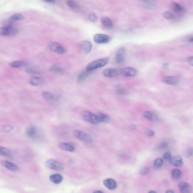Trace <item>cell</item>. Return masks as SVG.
I'll list each match as a JSON object with an SVG mask.
<instances>
[{"mask_svg": "<svg viewBox=\"0 0 193 193\" xmlns=\"http://www.w3.org/2000/svg\"><path fill=\"white\" fill-rule=\"evenodd\" d=\"M109 60H110V58L109 57H105L98 59H96L95 61L90 62L89 64H87V66L86 67V69L88 71H92L93 70H95L98 68L103 67L105 65H106L108 63V62H109Z\"/></svg>", "mask_w": 193, "mask_h": 193, "instance_id": "6da1fadb", "label": "cell"}, {"mask_svg": "<svg viewBox=\"0 0 193 193\" xmlns=\"http://www.w3.org/2000/svg\"><path fill=\"white\" fill-rule=\"evenodd\" d=\"M48 49L55 53L64 54L67 52L66 49L62 45L57 42H51L48 44Z\"/></svg>", "mask_w": 193, "mask_h": 193, "instance_id": "7a4b0ae2", "label": "cell"}, {"mask_svg": "<svg viewBox=\"0 0 193 193\" xmlns=\"http://www.w3.org/2000/svg\"><path fill=\"white\" fill-rule=\"evenodd\" d=\"M81 117L84 120H85L86 122H89L93 124H98V123L96 120V114H93L90 111H87V110L82 111L81 113Z\"/></svg>", "mask_w": 193, "mask_h": 193, "instance_id": "3957f363", "label": "cell"}, {"mask_svg": "<svg viewBox=\"0 0 193 193\" xmlns=\"http://www.w3.org/2000/svg\"><path fill=\"white\" fill-rule=\"evenodd\" d=\"M45 165L47 168L55 171H62L64 169L63 165L61 163L51 159L45 161Z\"/></svg>", "mask_w": 193, "mask_h": 193, "instance_id": "277c9868", "label": "cell"}, {"mask_svg": "<svg viewBox=\"0 0 193 193\" xmlns=\"http://www.w3.org/2000/svg\"><path fill=\"white\" fill-rule=\"evenodd\" d=\"M74 135L78 139L85 142H91L92 141V137L89 134L83 132L82 131L76 130L74 132Z\"/></svg>", "mask_w": 193, "mask_h": 193, "instance_id": "5b68a950", "label": "cell"}, {"mask_svg": "<svg viewBox=\"0 0 193 193\" xmlns=\"http://www.w3.org/2000/svg\"><path fill=\"white\" fill-rule=\"evenodd\" d=\"M17 30L11 25H7L0 28V35L4 36H13L17 33Z\"/></svg>", "mask_w": 193, "mask_h": 193, "instance_id": "8992f818", "label": "cell"}, {"mask_svg": "<svg viewBox=\"0 0 193 193\" xmlns=\"http://www.w3.org/2000/svg\"><path fill=\"white\" fill-rule=\"evenodd\" d=\"M110 37L104 34H96L93 37L94 41L96 44H106L110 41Z\"/></svg>", "mask_w": 193, "mask_h": 193, "instance_id": "52a82bcc", "label": "cell"}, {"mask_svg": "<svg viewBox=\"0 0 193 193\" xmlns=\"http://www.w3.org/2000/svg\"><path fill=\"white\" fill-rule=\"evenodd\" d=\"M126 49L124 47H122L118 49L116 54L115 61L117 63H122L125 59Z\"/></svg>", "mask_w": 193, "mask_h": 193, "instance_id": "ba28073f", "label": "cell"}, {"mask_svg": "<svg viewBox=\"0 0 193 193\" xmlns=\"http://www.w3.org/2000/svg\"><path fill=\"white\" fill-rule=\"evenodd\" d=\"M1 164L5 168H6L8 170L12 172H16L19 171V167L18 165L13 163L10 161H1Z\"/></svg>", "mask_w": 193, "mask_h": 193, "instance_id": "9c48e42d", "label": "cell"}, {"mask_svg": "<svg viewBox=\"0 0 193 193\" xmlns=\"http://www.w3.org/2000/svg\"><path fill=\"white\" fill-rule=\"evenodd\" d=\"M104 186H105L108 189L113 190L116 189L117 187V182L114 179H106L104 180Z\"/></svg>", "mask_w": 193, "mask_h": 193, "instance_id": "30bf717a", "label": "cell"}, {"mask_svg": "<svg viewBox=\"0 0 193 193\" xmlns=\"http://www.w3.org/2000/svg\"><path fill=\"white\" fill-rule=\"evenodd\" d=\"M122 74L127 77H133L136 76L138 72L136 68L133 67H126L122 70Z\"/></svg>", "mask_w": 193, "mask_h": 193, "instance_id": "8fae6325", "label": "cell"}, {"mask_svg": "<svg viewBox=\"0 0 193 193\" xmlns=\"http://www.w3.org/2000/svg\"><path fill=\"white\" fill-rule=\"evenodd\" d=\"M102 75L107 78H115L119 75V73L113 68H107L102 71Z\"/></svg>", "mask_w": 193, "mask_h": 193, "instance_id": "7c38bea8", "label": "cell"}, {"mask_svg": "<svg viewBox=\"0 0 193 193\" xmlns=\"http://www.w3.org/2000/svg\"><path fill=\"white\" fill-rule=\"evenodd\" d=\"M59 147L61 150L67 151L69 152H74L75 150V146L71 143L62 142L59 144Z\"/></svg>", "mask_w": 193, "mask_h": 193, "instance_id": "4fadbf2b", "label": "cell"}, {"mask_svg": "<svg viewBox=\"0 0 193 193\" xmlns=\"http://www.w3.org/2000/svg\"><path fill=\"white\" fill-rule=\"evenodd\" d=\"M172 165H173L175 167H182L184 163L182 161V157L179 155H177L174 157H172L171 160L169 161Z\"/></svg>", "mask_w": 193, "mask_h": 193, "instance_id": "5bb4252c", "label": "cell"}, {"mask_svg": "<svg viewBox=\"0 0 193 193\" xmlns=\"http://www.w3.org/2000/svg\"><path fill=\"white\" fill-rule=\"evenodd\" d=\"M179 189L181 193H190L191 191V187L190 184L187 182H181L179 183Z\"/></svg>", "mask_w": 193, "mask_h": 193, "instance_id": "9a60e30c", "label": "cell"}, {"mask_svg": "<svg viewBox=\"0 0 193 193\" xmlns=\"http://www.w3.org/2000/svg\"><path fill=\"white\" fill-rule=\"evenodd\" d=\"M96 119L98 123H108L110 121V118L107 115L101 112L96 114Z\"/></svg>", "mask_w": 193, "mask_h": 193, "instance_id": "2e32d148", "label": "cell"}, {"mask_svg": "<svg viewBox=\"0 0 193 193\" xmlns=\"http://www.w3.org/2000/svg\"><path fill=\"white\" fill-rule=\"evenodd\" d=\"M172 10L177 14H182L185 12V9L179 4L176 2H172L170 5Z\"/></svg>", "mask_w": 193, "mask_h": 193, "instance_id": "e0dca14e", "label": "cell"}, {"mask_svg": "<svg viewBox=\"0 0 193 193\" xmlns=\"http://www.w3.org/2000/svg\"><path fill=\"white\" fill-rule=\"evenodd\" d=\"M80 47L85 53L88 54L92 50V44L89 41L85 40L81 43Z\"/></svg>", "mask_w": 193, "mask_h": 193, "instance_id": "ac0fdd59", "label": "cell"}, {"mask_svg": "<svg viewBox=\"0 0 193 193\" xmlns=\"http://www.w3.org/2000/svg\"><path fill=\"white\" fill-rule=\"evenodd\" d=\"M29 82L32 85L37 86L41 85L43 84V80L42 78L38 76H32L29 80Z\"/></svg>", "mask_w": 193, "mask_h": 193, "instance_id": "d6986e66", "label": "cell"}, {"mask_svg": "<svg viewBox=\"0 0 193 193\" xmlns=\"http://www.w3.org/2000/svg\"><path fill=\"white\" fill-rule=\"evenodd\" d=\"M162 81L168 85H175L179 82V80L173 76H167L163 78Z\"/></svg>", "mask_w": 193, "mask_h": 193, "instance_id": "ffe728a7", "label": "cell"}, {"mask_svg": "<svg viewBox=\"0 0 193 193\" xmlns=\"http://www.w3.org/2000/svg\"><path fill=\"white\" fill-rule=\"evenodd\" d=\"M27 135L31 138H35L37 136V130L35 127H30L26 131Z\"/></svg>", "mask_w": 193, "mask_h": 193, "instance_id": "44dd1931", "label": "cell"}, {"mask_svg": "<svg viewBox=\"0 0 193 193\" xmlns=\"http://www.w3.org/2000/svg\"><path fill=\"white\" fill-rule=\"evenodd\" d=\"M50 181L54 184H59L63 181V177L59 174H54L49 177Z\"/></svg>", "mask_w": 193, "mask_h": 193, "instance_id": "7402d4cb", "label": "cell"}, {"mask_svg": "<svg viewBox=\"0 0 193 193\" xmlns=\"http://www.w3.org/2000/svg\"><path fill=\"white\" fill-rule=\"evenodd\" d=\"M28 63L23 61H14L10 63V66L13 68H20V67H25Z\"/></svg>", "mask_w": 193, "mask_h": 193, "instance_id": "603a6c76", "label": "cell"}, {"mask_svg": "<svg viewBox=\"0 0 193 193\" xmlns=\"http://www.w3.org/2000/svg\"><path fill=\"white\" fill-rule=\"evenodd\" d=\"M143 116L145 118H146L147 120L150 121H154L157 120V118L156 116V115L154 114V113L150 112V111H145L143 112Z\"/></svg>", "mask_w": 193, "mask_h": 193, "instance_id": "cb8c5ba5", "label": "cell"}, {"mask_svg": "<svg viewBox=\"0 0 193 193\" xmlns=\"http://www.w3.org/2000/svg\"><path fill=\"white\" fill-rule=\"evenodd\" d=\"M102 24L107 28H111L113 26V23L110 18L108 17H102L101 19Z\"/></svg>", "mask_w": 193, "mask_h": 193, "instance_id": "d4e9b609", "label": "cell"}, {"mask_svg": "<svg viewBox=\"0 0 193 193\" xmlns=\"http://www.w3.org/2000/svg\"><path fill=\"white\" fill-rule=\"evenodd\" d=\"M91 72L92 71L86 70L85 71L81 72V73L78 76V82H82V81H84L88 76H89L90 75Z\"/></svg>", "mask_w": 193, "mask_h": 193, "instance_id": "484cf974", "label": "cell"}, {"mask_svg": "<svg viewBox=\"0 0 193 193\" xmlns=\"http://www.w3.org/2000/svg\"><path fill=\"white\" fill-rule=\"evenodd\" d=\"M139 1L147 7L154 8L157 7V4L154 0H139Z\"/></svg>", "mask_w": 193, "mask_h": 193, "instance_id": "4316f807", "label": "cell"}, {"mask_svg": "<svg viewBox=\"0 0 193 193\" xmlns=\"http://www.w3.org/2000/svg\"><path fill=\"white\" fill-rule=\"evenodd\" d=\"M172 177L175 179H180L182 177V173L179 169H174L172 171Z\"/></svg>", "mask_w": 193, "mask_h": 193, "instance_id": "83f0119b", "label": "cell"}, {"mask_svg": "<svg viewBox=\"0 0 193 193\" xmlns=\"http://www.w3.org/2000/svg\"><path fill=\"white\" fill-rule=\"evenodd\" d=\"M42 96L47 100H54L55 97L53 94L49 92H43L42 93Z\"/></svg>", "mask_w": 193, "mask_h": 193, "instance_id": "f1b7e54d", "label": "cell"}, {"mask_svg": "<svg viewBox=\"0 0 193 193\" xmlns=\"http://www.w3.org/2000/svg\"><path fill=\"white\" fill-rule=\"evenodd\" d=\"M49 71L50 72L54 74H61L63 71V69L57 65H53L50 67Z\"/></svg>", "mask_w": 193, "mask_h": 193, "instance_id": "f546056e", "label": "cell"}, {"mask_svg": "<svg viewBox=\"0 0 193 193\" xmlns=\"http://www.w3.org/2000/svg\"><path fill=\"white\" fill-rule=\"evenodd\" d=\"M0 155L3 157H10L11 154L10 151L7 148L0 146Z\"/></svg>", "mask_w": 193, "mask_h": 193, "instance_id": "4dcf8cb0", "label": "cell"}, {"mask_svg": "<svg viewBox=\"0 0 193 193\" xmlns=\"http://www.w3.org/2000/svg\"><path fill=\"white\" fill-rule=\"evenodd\" d=\"M66 4L68 6L71 8L72 9H77L79 7V6L78 5V4H76L75 1L73 0H67L66 1Z\"/></svg>", "mask_w": 193, "mask_h": 193, "instance_id": "1f68e13d", "label": "cell"}, {"mask_svg": "<svg viewBox=\"0 0 193 193\" xmlns=\"http://www.w3.org/2000/svg\"><path fill=\"white\" fill-rule=\"evenodd\" d=\"M163 164V160L161 158H157L154 161V166L155 168H161Z\"/></svg>", "mask_w": 193, "mask_h": 193, "instance_id": "d6a6232c", "label": "cell"}, {"mask_svg": "<svg viewBox=\"0 0 193 193\" xmlns=\"http://www.w3.org/2000/svg\"><path fill=\"white\" fill-rule=\"evenodd\" d=\"M24 19V16L23 15L21 14H15L13 15H12L10 17V19L13 21H20Z\"/></svg>", "mask_w": 193, "mask_h": 193, "instance_id": "836d02e7", "label": "cell"}, {"mask_svg": "<svg viewBox=\"0 0 193 193\" xmlns=\"http://www.w3.org/2000/svg\"><path fill=\"white\" fill-rule=\"evenodd\" d=\"M163 17L164 18L168 19V20H172L175 18V16L172 13L169 12V11H165L163 13Z\"/></svg>", "mask_w": 193, "mask_h": 193, "instance_id": "e575fe53", "label": "cell"}, {"mask_svg": "<svg viewBox=\"0 0 193 193\" xmlns=\"http://www.w3.org/2000/svg\"><path fill=\"white\" fill-rule=\"evenodd\" d=\"M116 92L118 94H122V95H125L127 94V91L125 89L124 87H123L122 86L118 85L116 88Z\"/></svg>", "mask_w": 193, "mask_h": 193, "instance_id": "d590c367", "label": "cell"}, {"mask_svg": "<svg viewBox=\"0 0 193 193\" xmlns=\"http://www.w3.org/2000/svg\"><path fill=\"white\" fill-rule=\"evenodd\" d=\"M88 18L89 19L90 21L92 22H96L98 21V18L96 15L93 12H91L88 15Z\"/></svg>", "mask_w": 193, "mask_h": 193, "instance_id": "8d00e7d4", "label": "cell"}, {"mask_svg": "<svg viewBox=\"0 0 193 193\" xmlns=\"http://www.w3.org/2000/svg\"><path fill=\"white\" fill-rule=\"evenodd\" d=\"M163 159L165 161H170L172 159L171 153H170V151H166L165 153V154L163 155Z\"/></svg>", "mask_w": 193, "mask_h": 193, "instance_id": "74e56055", "label": "cell"}, {"mask_svg": "<svg viewBox=\"0 0 193 193\" xmlns=\"http://www.w3.org/2000/svg\"><path fill=\"white\" fill-rule=\"evenodd\" d=\"M25 72L28 73V74H40V71H39L33 68H27L25 70Z\"/></svg>", "mask_w": 193, "mask_h": 193, "instance_id": "f35d334b", "label": "cell"}, {"mask_svg": "<svg viewBox=\"0 0 193 193\" xmlns=\"http://www.w3.org/2000/svg\"><path fill=\"white\" fill-rule=\"evenodd\" d=\"M149 171H150V169L147 167H145L141 169L140 174L141 175H146L149 172Z\"/></svg>", "mask_w": 193, "mask_h": 193, "instance_id": "ab89813d", "label": "cell"}, {"mask_svg": "<svg viewBox=\"0 0 193 193\" xmlns=\"http://www.w3.org/2000/svg\"><path fill=\"white\" fill-rule=\"evenodd\" d=\"M146 134L147 136H149V137H153L155 135V132L152 130H149L146 132Z\"/></svg>", "mask_w": 193, "mask_h": 193, "instance_id": "60d3db41", "label": "cell"}, {"mask_svg": "<svg viewBox=\"0 0 193 193\" xmlns=\"http://www.w3.org/2000/svg\"><path fill=\"white\" fill-rule=\"evenodd\" d=\"M167 145H168L167 143H166V142H162V143H161V144H160L159 147H160L161 149H164V148H165L167 146Z\"/></svg>", "mask_w": 193, "mask_h": 193, "instance_id": "b9f144b4", "label": "cell"}, {"mask_svg": "<svg viewBox=\"0 0 193 193\" xmlns=\"http://www.w3.org/2000/svg\"><path fill=\"white\" fill-rule=\"evenodd\" d=\"M188 62L191 66H193V56L192 57H190L188 60Z\"/></svg>", "mask_w": 193, "mask_h": 193, "instance_id": "7bdbcfd3", "label": "cell"}, {"mask_svg": "<svg viewBox=\"0 0 193 193\" xmlns=\"http://www.w3.org/2000/svg\"><path fill=\"white\" fill-rule=\"evenodd\" d=\"M163 67L165 69H168L169 68V64L168 63H164L163 65Z\"/></svg>", "mask_w": 193, "mask_h": 193, "instance_id": "ee69618b", "label": "cell"}, {"mask_svg": "<svg viewBox=\"0 0 193 193\" xmlns=\"http://www.w3.org/2000/svg\"><path fill=\"white\" fill-rule=\"evenodd\" d=\"M45 2H47L48 3H54L55 2V0H43Z\"/></svg>", "mask_w": 193, "mask_h": 193, "instance_id": "f6af8a7d", "label": "cell"}, {"mask_svg": "<svg viewBox=\"0 0 193 193\" xmlns=\"http://www.w3.org/2000/svg\"><path fill=\"white\" fill-rule=\"evenodd\" d=\"M187 41L189 43H193V36L190 37L189 38L187 39Z\"/></svg>", "mask_w": 193, "mask_h": 193, "instance_id": "bcb514c9", "label": "cell"}, {"mask_svg": "<svg viewBox=\"0 0 193 193\" xmlns=\"http://www.w3.org/2000/svg\"><path fill=\"white\" fill-rule=\"evenodd\" d=\"M136 127L135 125H131L130 127H129V129H131V130H134V129H136Z\"/></svg>", "mask_w": 193, "mask_h": 193, "instance_id": "7dc6e473", "label": "cell"}, {"mask_svg": "<svg viewBox=\"0 0 193 193\" xmlns=\"http://www.w3.org/2000/svg\"><path fill=\"white\" fill-rule=\"evenodd\" d=\"M174 193V191H172L171 190H167V191H166V193Z\"/></svg>", "mask_w": 193, "mask_h": 193, "instance_id": "c3c4849f", "label": "cell"}, {"mask_svg": "<svg viewBox=\"0 0 193 193\" xmlns=\"http://www.w3.org/2000/svg\"><path fill=\"white\" fill-rule=\"evenodd\" d=\"M93 193H104L102 191H94Z\"/></svg>", "mask_w": 193, "mask_h": 193, "instance_id": "681fc988", "label": "cell"}, {"mask_svg": "<svg viewBox=\"0 0 193 193\" xmlns=\"http://www.w3.org/2000/svg\"><path fill=\"white\" fill-rule=\"evenodd\" d=\"M149 193H157L155 191H150V192Z\"/></svg>", "mask_w": 193, "mask_h": 193, "instance_id": "f907efd6", "label": "cell"}]
</instances>
